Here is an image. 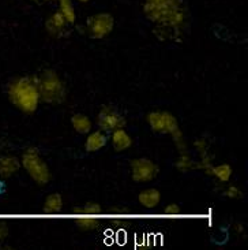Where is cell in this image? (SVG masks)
Wrapping results in <instances>:
<instances>
[{
    "instance_id": "cell-1",
    "label": "cell",
    "mask_w": 248,
    "mask_h": 250,
    "mask_svg": "<svg viewBox=\"0 0 248 250\" xmlns=\"http://www.w3.org/2000/svg\"><path fill=\"white\" fill-rule=\"evenodd\" d=\"M143 13L150 22L167 30H179L186 22L183 0H145Z\"/></svg>"
},
{
    "instance_id": "cell-2",
    "label": "cell",
    "mask_w": 248,
    "mask_h": 250,
    "mask_svg": "<svg viewBox=\"0 0 248 250\" xmlns=\"http://www.w3.org/2000/svg\"><path fill=\"white\" fill-rule=\"evenodd\" d=\"M7 96L15 108L22 111L23 114H34L40 104L36 75L14 78L7 86Z\"/></svg>"
},
{
    "instance_id": "cell-3",
    "label": "cell",
    "mask_w": 248,
    "mask_h": 250,
    "mask_svg": "<svg viewBox=\"0 0 248 250\" xmlns=\"http://www.w3.org/2000/svg\"><path fill=\"white\" fill-rule=\"evenodd\" d=\"M37 90L40 96V102L48 104H60L67 97L66 83L54 70H44L36 75Z\"/></svg>"
},
{
    "instance_id": "cell-4",
    "label": "cell",
    "mask_w": 248,
    "mask_h": 250,
    "mask_svg": "<svg viewBox=\"0 0 248 250\" xmlns=\"http://www.w3.org/2000/svg\"><path fill=\"white\" fill-rule=\"evenodd\" d=\"M20 167L40 186H45L51 181V169L36 148H29L23 152L20 157Z\"/></svg>"
},
{
    "instance_id": "cell-5",
    "label": "cell",
    "mask_w": 248,
    "mask_h": 250,
    "mask_svg": "<svg viewBox=\"0 0 248 250\" xmlns=\"http://www.w3.org/2000/svg\"><path fill=\"white\" fill-rule=\"evenodd\" d=\"M114 27V18L109 13L94 14L87 18L86 29L89 36L95 40L105 39L107 36L112 33Z\"/></svg>"
},
{
    "instance_id": "cell-6",
    "label": "cell",
    "mask_w": 248,
    "mask_h": 250,
    "mask_svg": "<svg viewBox=\"0 0 248 250\" xmlns=\"http://www.w3.org/2000/svg\"><path fill=\"white\" fill-rule=\"evenodd\" d=\"M130 169H131V178L136 183L150 182L155 179L160 172V167L148 157H138L131 160Z\"/></svg>"
},
{
    "instance_id": "cell-7",
    "label": "cell",
    "mask_w": 248,
    "mask_h": 250,
    "mask_svg": "<svg viewBox=\"0 0 248 250\" xmlns=\"http://www.w3.org/2000/svg\"><path fill=\"white\" fill-rule=\"evenodd\" d=\"M97 125H98V128L102 130L104 133L111 134L112 131L117 130V128L126 127L127 122H126V118L121 115L117 109L111 107V105H108V107L105 105V107H102L100 114H98Z\"/></svg>"
},
{
    "instance_id": "cell-8",
    "label": "cell",
    "mask_w": 248,
    "mask_h": 250,
    "mask_svg": "<svg viewBox=\"0 0 248 250\" xmlns=\"http://www.w3.org/2000/svg\"><path fill=\"white\" fill-rule=\"evenodd\" d=\"M67 26L68 22L66 21L64 15L59 10H56L55 13L51 14L48 17V20L45 21V29H47V32L51 36H54V37L61 36V34L66 32Z\"/></svg>"
},
{
    "instance_id": "cell-9",
    "label": "cell",
    "mask_w": 248,
    "mask_h": 250,
    "mask_svg": "<svg viewBox=\"0 0 248 250\" xmlns=\"http://www.w3.org/2000/svg\"><path fill=\"white\" fill-rule=\"evenodd\" d=\"M20 167V160L18 157L11 155L0 156V179H8L15 175Z\"/></svg>"
},
{
    "instance_id": "cell-10",
    "label": "cell",
    "mask_w": 248,
    "mask_h": 250,
    "mask_svg": "<svg viewBox=\"0 0 248 250\" xmlns=\"http://www.w3.org/2000/svg\"><path fill=\"white\" fill-rule=\"evenodd\" d=\"M108 141H109V137L102 130L90 131V133H87V138L85 141V150L89 152V153L98 152L100 149L107 146Z\"/></svg>"
},
{
    "instance_id": "cell-11",
    "label": "cell",
    "mask_w": 248,
    "mask_h": 250,
    "mask_svg": "<svg viewBox=\"0 0 248 250\" xmlns=\"http://www.w3.org/2000/svg\"><path fill=\"white\" fill-rule=\"evenodd\" d=\"M111 142H112V146H114L116 152H124L128 148H131L133 138L123 127L117 128V130H114V131L111 133Z\"/></svg>"
},
{
    "instance_id": "cell-12",
    "label": "cell",
    "mask_w": 248,
    "mask_h": 250,
    "mask_svg": "<svg viewBox=\"0 0 248 250\" xmlns=\"http://www.w3.org/2000/svg\"><path fill=\"white\" fill-rule=\"evenodd\" d=\"M138 201L142 207H145L148 209H153L161 203V191L158 189H153V188L142 190L138 196Z\"/></svg>"
},
{
    "instance_id": "cell-13",
    "label": "cell",
    "mask_w": 248,
    "mask_h": 250,
    "mask_svg": "<svg viewBox=\"0 0 248 250\" xmlns=\"http://www.w3.org/2000/svg\"><path fill=\"white\" fill-rule=\"evenodd\" d=\"M63 209V197L59 193H52L45 198V201L42 204V212L48 215H54L59 213Z\"/></svg>"
},
{
    "instance_id": "cell-14",
    "label": "cell",
    "mask_w": 248,
    "mask_h": 250,
    "mask_svg": "<svg viewBox=\"0 0 248 250\" xmlns=\"http://www.w3.org/2000/svg\"><path fill=\"white\" fill-rule=\"evenodd\" d=\"M75 224L82 231H93L100 227L98 215H75Z\"/></svg>"
},
{
    "instance_id": "cell-15",
    "label": "cell",
    "mask_w": 248,
    "mask_h": 250,
    "mask_svg": "<svg viewBox=\"0 0 248 250\" xmlns=\"http://www.w3.org/2000/svg\"><path fill=\"white\" fill-rule=\"evenodd\" d=\"M71 126L78 134H87L92 131V121L85 114H74L71 116Z\"/></svg>"
},
{
    "instance_id": "cell-16",
    "label": "cell",
    "mask_w": 248,
    "mask_h": 250,
    "mask_svg": "<svg viewBox=\"0 0 248 250\" xmlns=\"http://www.w3.org/2000/svg\"><path fill=\"white\" fill-rule=\"evenodd\" d=\"M174 167L177 168V171H180V172H190V171L198 169L196 162L190 156L187 150L180 152V155H179L177 160L174 163Z\"/></svg>"
},
{
    "instance_id": "cell-17",
    "label": "cell",
    "mask_w": 248,
    "mask_h": 250,
    "mask_svg": "<svg viewBox=\"0 0 248 250\" xmlns=\"http://www.w3.org/2000/svg\"><path fill=\"white\" fill-rule=\"evenodd\" d=\"M232 175H233V168L228 163H221L218 166H214L211 169V176H214L221 183H228Z\"/></svg>"
},
{
    "instance_id": "cell-18",
    "label": "cell",
    "mask_w": 248,
    "mask_h": 250,
    "mask_svg": "<svg viewBox=\"0 0 248 250\" xmlns=\"http://www.w3.org/2000/svg\"><path fill=\"white\" fill-rule=\"evenodd\" d=\"M57 3H59V11L64 15L68 25H74L76 21V13H75L73 0H57Z\"/></svg>"
},
{
    "instance_id": "cell-19",
    "label": "cell",
    "mask_w": 248,
    "mask_h": 250,
    "mask_svg": "<svg viewBox=\"0 0 248 250\" xmlns=\"http://www.w3.org/2000/svg\"><path fill=\"white\" fill-rule=\"evenodd\" d=\"M101 212H102L101 205L98 203H94V201L75 207L73 209L74 215H101Z\"/></svg>"
},
{
    "instance_id": "cell-20",
    "label": "cell",
    "mask_w": 248,
    "mask_h": 250,
    "mask_svg": "<svg viewBox=\"0 0 248 250\" xmlns=\"http://www.w3.org/2000/svg\"><path fill=\"white\" fill-rule=\"evenodd\" d=\"M224 196L228 197L230 200H240L243 197V191L235 185H229L228 188L224 190Z\"/></svg>"
},
{
    "instance_id": "cell-21",
    "label": "cell",
    "mask_w": 248,
    "mask_h": 250,
    "mask_svg": "<svg viewBox=\"0 0 248 250\" xmlns=\"http://www.w3.org/2000/svg\"><path fill=\"white\" fill-rule=\"evenodd\" d=\"M194 146L199 156H205L209 153V142L206 138H198L194 142Z\"/></svg>"
},
{
    "instance_id": "cell-22",
    "label": "cell",
    "mask_w": 248,
    "mask_h": 250,
    "mask_svg": "<svg viewBox=\"0 0 248 250\" xmlns=\"http://www.w3.org/2000/svg\"><path fill=\"white\" fill-rule=\"evenodd\" d=\"M180 212H181L180 207H179V204H176V203L168 204L167 207H165V209H164V213H165V215H169V216L179 215Z\"/></svg>"
},
{
    "instance_id": "cell-23",
    "label": "cell",
    "mask_w": 248,
    "mask_h": 250,
    "mask_svg": "<svg viewBox=\"0 0 248 250\" xmlns=\"http://www.w3.org/2000/svg\"><path fill=\"white\" fill-rule=\"evenodd\" d=\"M8 237V226L6 222L0 220V244L4 242V239Z\"/></svg>"
},
{
    "instance_id": "cell-24",
    "label": "cell",
    "mask_w": 248,
    "mask_h": 250,
    "mask_svg": "<svg viewBox=\"0 0 248 250\" xmlns=\"http://www.w3.org/2000/svg\"><path fill=\"white\" fill-rule=\"evenodd\" d=\"M235 230H236V232H243V231H244V227H243L240 223H237L235 226Z\"/></svg>"
},
{
    "instance_id": "cell-25",
    "label": "cell",
    "mask_w": 248,
    "mask_h": 250,
    "mask_svg": "<svg viewBox=\"0 0 248 250\" xmlns=\"http://www.w3.org/2000/svg\"><path fill=\"white\" fill-rule=\"evenodd\" d=\"M34 3H48V1H51V0H32Z\"/></svg>"
},
{
    "instance_id": "cell-26",
    "label": "cell",
    "mask_w": 248,
    "mask_h": 250,
    "mask_svg": "<svg viewBox=\"0 0 248 250\" xmlns=\"http://www.w3.org/2000/svg\"><path fill=\"white\" fill-rule=\"evenodd\" d=\"M76 1H79V3H89V1H92V0H76Z\"/></svg>"
}]
</instances>
